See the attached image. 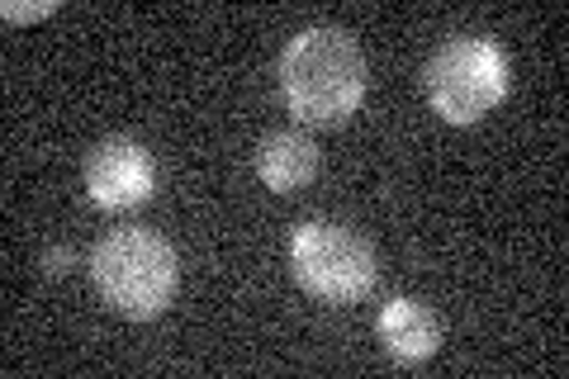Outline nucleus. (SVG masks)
<instances>
[{
	"label": "nucleus",
	"instance_id": "obj_4",
	"mask_svg": "<svg viewBox=\"0 0 569 379\" xmlns=\"http://www.w3.org/2000/svg\"><path fill=\"white\" fill-rule=\"evenodd\" d=\"M290 266L295 280L323 303H356L376 290V247L347 223H299L290 238Z\"/></svg>",
	"mask_w": 569,
	"mask_h": 379
},
{
	"label": "nucleus",
	"instance_id": "obj_3",
	"mask_svg": "<svg viewBox=\"0 0 569 379\" xmlns=\"http://www.w3.org/2000/svg\"><path fill=\"white\" fill-rule=\"evenodd\" d=\"M427 104L447 123H479L508 96V52L493 39L460 33L447 39L427 62Z\"/></svg>",
	"mask_w": 569,
	"mask_h": 379
},
{
	"label": "nucleus",
	"instance_id": "obj_1",
	"mask_svg": "<svg viewBox=\"0 0 569 379\" xmlns=\"http://www.w3.org/2000/svg\"><path fill=\"white\" fill-rule=\"evenodd\" d=\"M280 96L299 123H342L366 100L361 43L342 29L313 24L280 58Z\"/></svg>",
	"mask_w": 569,
	"mask_h": 379
},
{
	"label": "nucleus",
	"instance_id": "obj_9",
	"mask_svg": "<svg viewBox=\"0 0 569 379\" xmlns=\"http://www.w3.org/2000/svg\"><path fill=\"white\" fill-rule=\"evenodd\" d=\"M67 266H71V247H58V251H48V276H67Z\"/></svg>",
	"mask_w": 569,
	"mask_h": 379
},
{
	"label": "nucleus",
	"instance_id": "obj_5",
	"mask_svg": "<svg viewBox=\"0 0 569 379\" xmlns=\"http://www.w3.org/2000/svg\"><path fill=\"white\" fill-rule=\"evenodd\" d=\"M152 157L133 138H110L86 157V195L104 213H129L152 200Z\"/></svg>",
	"mask_w": 569,
	"mask_h": 379
},
{
	"label": "nucleus",
	"instance_id": "obj_7",
	"mask_svg": "<svg viewBox=\"0 0 569 379\" xmlns=\"http://www.w3.org/2000/svg\"><path fill=\"white\" fill-rule=\"evenodd\" d=\"M257 176L271 186L276 195H290V190H305L309 180L318 176V148L309 133H295V129H280L271 133L257 148Z\"/></svg>",
	"mask_w": 569,
	"mask_h": 379
},
{
	"label": "nucleus",
	"instance_id": "obj_8",
	"mask_svg": "<svg viewBox=\"0 0 569 379\" xmlns=\"http://www.w3.org/2000/svg\"><path fill=\"white\" fill-rule=\"evenodd\" d=\"M6 14V24H33V20H48V14H58L52 0H39V6H0Z\"/></svg>",
	"mask_w": 569,
	"mask_h": 379
},
{
	"label": "nucleus",
	"instance_id": "obj_2",
	"mask_svg": "<svg viewBox=\"0 0 569 379\" xmlns=\"http://www.w3.org/2000/svg\"><path fill=\"white\" fill-rule=\"evenodd\" d=\"M91 280L114 313L148 322L157 313H167V303L181 290V261H176V247L167 238H157V232L114 228L96 247Z\"/></svg>",
	"mask_w": 569,
	"mask_h": 379
},
{
	"label": "nucleus",
	"instance_id": "obj_6",
	"mask_svg": "<svg viewBox=\"0 0 569 379\" xmlns=\"http://www.w3.org/2000/svg\"><path fill=\"white\" fill-rule=\"evenodd\" d=\"M380 341L399 366H422L441 351V318L422 299H395L380 313Z\"/></svg>",
	"mask_w": 569,
	"mask_h": 379
}]
</instances>
